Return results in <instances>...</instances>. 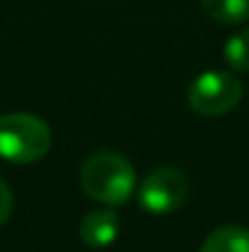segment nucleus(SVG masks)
Instances as JSON below:
<instances>
[{"instance_id":"nucleus-8","label":"nucleus","mask_w":249,"mask_h":252,"mask_svg":"<svg viewBox=\"0 0 249 252\" xmlns=\"http://www.w3.org/2000/svg\"><path fill=\"white\" fill-rule=\"evenodd\" d=\"M225 62L232 71L237 74H247L249 71V30H240L237 34H232L225 47H222Z\"/></svg>"},{"instance_id":"nucleus-5","label":"nucleus","mask_w":249,"mask_h":252,"mask_svg":"<svg viewBox=\"0 0 249 252\" xmlns=\"http://www.w3.org/2000/svg\"><path fill=\"white\" fill-rule=\"evenodd\" d=\"M117 233H120V218L110 208L90 211L79 225L81 240L88 248H95V250H103V248L112 245L117 240Z\"/></svg>"},{"instance_id":"nucleus-6","label":"nucleus","mask_w":249,"mask_h":252,"mask_svg":"<svg viewBox=\"0 0 249 252\" xmlns=\"http://www.w3.org/2000/svg\"><path fill=\"white\" fill-rule=\"evenodd\" d=\"M200 252H249V230L242 225H220L205 238Z\"/></svg>"},{"instance_id":"nucleus-9","label":"nucleus","mask_w":249,"mask_h":252,"mask_svg":"<svg viewBox=\"0 0 249 252\" xmlns=\"http://www.w3.org/2000/svg\"><path fill=\"white\" fill-rule=\"evenodd\" d=\"M12 216V193L7 189V184L0 179V225H5Z\"/></svg>"},{"instance_id":"nucleus-1","label":"nucleus","mask_w":249,"mask_h":252,"mask_svg":"<svg viewBox=\"0 0 249 252\" xmlns=\"http://www.w3.org/2000/svg\"><path fill=\"white\" fill-rule=\"evenodd\" d=\"M83 191L105 206H120L135 193V167L117 152H95L81 167Z\"/></svg>"},{"instance_id":"nucleus-7","label":"nucleus","mask_w":249,"mask_h":252,"mask_svg":"<svg viewBox=\"0 0 249 252\" xmlns=\"http://www.w3.org/2000/svg\"><path fill=\"white\" fill-rule=\"evenodd\" d=\"M203 10L220 25H242L249 20V0H200Z\"/></svg>"},{"instance_id":"nucleus-2","label":"nucleus","mask_w":249,"mask_h":252,"mask_svg":"<svg viewBox=\"0 0 249 252\" xmlns=\"http://www.w3.org/2000/svg\"><path fill=\"white\" fill-rule=\"evenodd\" d=\"M52 147L49 125L32 113H7L0 118V157L12 164L39 162Z\"/></svg>"},{"instance_id":"nucleus-4","label":"nucleus","mask_w":249,"mask_h":252,"mask_svg":"<svg viewBox=\"0 0 249 252\" xmlns=\"http://www.w3.org/2000/svg\"><path fill=\"white\" fill-rule=\"evenodd\" d=\"M188 189V176L178 167H157L144 176L137 198L147 213L164 216L178 211L186 203Z\"/></svg>"},{"instance_id":"nucleus-3","label":"nucleus","mask_w":249,"mask_h":252,"mask_svg":"<svg viewBox=\"0 0 249 252\" xmlns=\"http://www.w3.org/2000/svg\"><path fill=\"white\" fill-rule=\"evenodd\" d=\"M242 100V81L227 71H203L188 86V103L198 115L220 118Z\"/></svg>"}]
</instances>
